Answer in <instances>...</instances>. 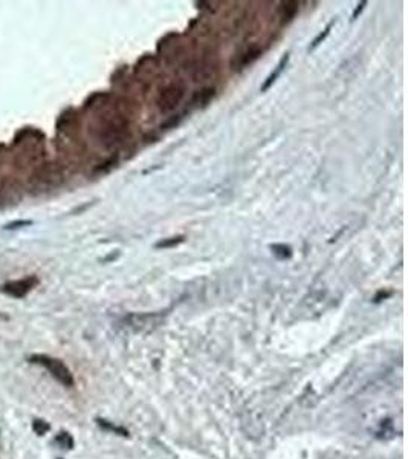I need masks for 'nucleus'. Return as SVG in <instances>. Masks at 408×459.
I'll use <instances>...</instances> for the list:
<instances>
[{"mask_svg": "<svg viewBox=\"0 0 408 459\" xmlns=\"http://www.w3.org/2000/svg\"><path fill=\"white\" fill-rule=\"evenodd\" d=\"M29 360H31L32 363H35V365L43 366L46 371H49V374H50L57 381H60L63 386H67V388L73 386V377H72L70 371H69L60 360L52 358V357H47V355H40V354H38V355H32Z\"/></svg>", "mask_w": 408, "mask_h": 459, "instance_id": "f257e3e1", "label": "nucleus"}, {"mask_svg": "<svg viewBox=\"0 0 408 459\" xmlns=\"http://www.w3.org/2000/svg\"><path fill=\"white\" fill-rule=\"evenodd\" d=\"M184 95H185V87L181 83H173V84L167 86L159 93V98H158L159 110L162 113L174 110L181 104V101L184 100Z\"/></svg>", "mask_w": 408, "mask_h": 459, "instance_id": "f03ea898", "label": "nucleus"}, {"mask_svg": "<svg viewBox=\"0 0 408 459\" xmlns=\"http://www.w3.org/2000/svg\"><path fill=\"white\" fill-rule=\"evenodd\" d=\"M125 136H127V123L122 121V119H116V121L109 123L107 127L101 133L103 142L107 147H115V146L122 144Z\"/></svg>", "mask_w": 408, "mask_h": 459, "instance_id": "7ed1b4c3", "label": "nucleus"}, {"mask_svg": "<svg viewBox=\"0 0 408 459\" xmlns=\"http://www.w3.org/2000/svg\"><path fill=\"white\" fill-rule=\"evenodd\" d=\"M162 322L161 314H132L125 319L127 326H130L135 332H142V331H150L159 326Z\"/></svg>", "mask_w": 408, "mask_h": 459, "instance_id": "20e7f679", "label": "nucleus"}, {"mask_svg": "<svg viewBox=\"0 0 408 459\" xmlns=\"http://www.w3.org/2000/svg\"><path fill=\"white\" fill-rule=\"evenodd\" d=\"M35 279L31 277V279H26V280H18V282H12V283H6L3 291L9 296H14V297H23L34 285H35Z\"/></svg>", "mask_w": 408, "mask_h": 459, "instance_id": "39448f33", "label": "nucleus"}, {"mask_svg": "<svg viewBox=\"0 0 408 459\" xmlns=\"http://www.w3.org/2000/svg\"><path fill=\"white\" fill-rule=\"evenodd\" d=\"M288 61H289V55L286 54V55H285V57L280 60V63H278V66L275 67V70H274V72H272V74H271V75L266 78V81L263 83V86H262V92H266V90H268V89H269V87H271V86L275 83V81H277V78H278V77L282 75V72L285 70V67H286V64H288Z\"/></svg>", "mask_w": 408, "mask_h": 459, "instance_id": "423d86ee", "label": "nucleus"}, {"mask_svg": "<svg viewBox=\"0 0 408 459\" xmlns=\"http://www.w3.org/2000/svg\"><path fill=\"white\" fill-rule=\"evenodd\" d=\"M262 55V49L260 47H249L248 51H245L243 54L239 55V69L254 63L259 57Z\"/></svg>", "mask_w": 408, "mask_h": 459, "instance_id": "0eeeda50", "label": "nucleus"}, {"mask_svg": "<svg viewBox=\"0 0 408 459\" xmlns=\"http://www.w3.org/2000/svg\"><path fill=\"white\" fill-rule=\"evenodd\" d=\"M280 12H282L283 23H289L298 12V2H283Z\"/></svg>", "mask_w": 408, "mask_h": 459, "instance_id": "6e6552de", "label": "nucleus"}, {"mask_svg": "<svg viewBox=\"0 0 408 459\" xmlns=\"http://www.w3.org/2000/svg\"><path fill=\"white\" fill-rule=\"evenodd\" d=\"M214 93H216V89L214 87H205V89H202L200 92H197L196 95H194V103L196 104H199V106H205L207 103H210L211 101V98L214 96Z\"/></svg>", "mask_w": 408, "mask_h": 459, "instance_id": "1a4fd4ad", "label": "nucleus"}, {"mask_svg": "<svg viewBox=\"0 0 408 459\" xmlns=\"http://www.w3.org/2000/svg\"><path fill=\"white\" fill-rule=\"evenodd\" d=\"M55 443L63 447V449H72L73 447V440L70 438L69 433H60L57 438H55Z\"/></svg>", "mask_w": 408, "mask_h": 459, "instance_id": "9d476101", "label": "nucleus"}, {"mask_svg": "<svg viewBox=\"0 0 408 459\" xmlns=\"http://www.w3.org/2000/svg\"><path fill=\"white\" fill-rule=\"evenodd\" d=\"M272 250H274V254H277L280 259H289L292 254L291 248L286 245H272Z\"/></svg>", "mask_w": 408, "mask_h": 459, "instance_id": "9b49d317", "label": "nucleus"}, {"mask_svg": "<svg viewBox=\"0 0 408 459\" xmlns=\"http://www.w3.org/2000/svg\"><path fill=\"white\" fill-rule=\"evenodd\" d=\"M184 242V236H177V237H170L167 240H161L156 244V248H168V247H174L177 244Z\"/></svg>", "mask_w": 408, "mask_h": 459, "instance_id": "f8f14e48", "label": "nucleus"}, {"mask_svg": "<svg viewBox=\"0 0 408 459\" xmlns=\"http://www.w3.org/2000/svg\"><path fill=\"white\" fill-rule=\"evenodd\" d=\"M32 429H34V432H35L37 435H44V433L49 430V424H46V423L41 421V420H35L34 424H32Z\"/></svg>", "mask_w": 408, "mask_h": 459, "instance_id": "ddd939ff", "label": "nucleus"}, {"mask_svg": "<svg viewBox=\"0 0 408 459\" xmlns=\"http://www.w3.org/2000/svg\"><path fill=\"white\" fill-rule=\"evenodd\" d=\"M330 28H332V23H330V25H329V26L324 29V32H321V34H320V35H318V37L314 40V43H312L311 49H315L317 46H320V44H321V41H324V40H326V37L330 34Z\"/></svg>", "mask_w": 408, "mask_h": 459, "instance_id": "4468645a", "label": "nucleus"}, {"mask_svg": "<svg viewBox=\"0 0 408 459\" xmlns=\"http://www.w3.org/2000/svg\"><path fill=\"white\" fill-rule=\"evenodd\" d=\"M179 123H181V115H176V116H171V118H168L165 123H162V124H161V127H162V129H171V127L177 126Z\"/></svg>", "mask_w": 408, "mask_h": 459, "instance_id": "2eb2a0df", "label": "nucleus"}, {"mask_svg": "<svg viewBox=\"0 0 408 459\" xmlns=\"http://www.w3.org/2000/svg\"><path fill=\"white\" fill-rule=\"evenodd\" d=\"M24 225H31V221H18V222H12V224H8L5 228H6V230H11V228H20V227H24Z\"/></svg>", "mask_w": 408, "mask_h": 459, "instance_id": "dca6fc26", "label": "nucleus"}, {"mask_svg": "<svg viewBox=\"0 0 408 459\" xmlns=\"http://www.w3.org/2000/svg\"><path fill=\"white\" fill-rule=\"evenodd\" d=\"M366 5H367V2H361V3L358 5V8H356V9H355V12H353V20H355V18L358 17V14H360V12L364 9V6H366Z\"/></svg>", "mask_w": 408, "mask_h": 459, "instance_id": "f3484780", "label": "nucleus"}]
</instances>
